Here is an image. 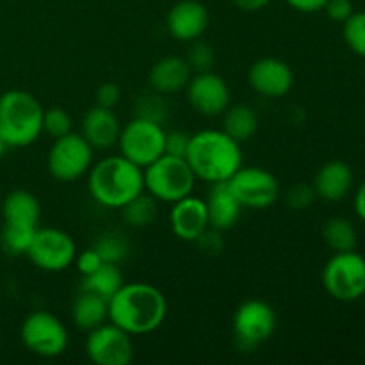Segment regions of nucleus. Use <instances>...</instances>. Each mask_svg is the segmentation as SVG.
<instances>
[{
  "label": "nucleus",
  "instance_id": "obj_15",
  "mask_svg": "<svg viewBox=\"0 0 365 365\" xmlns=\"http://www.w3.org/2000/svg\"><path fill=\"white\" fill-rule=\"evenodd\" d=\"M248 82L253 91L264 98H282L294 86V71L285 61L262 57L250 68Z\"/></svg>",
  "mask_w": 365,
  "mask_h": 365
},
{
  "label": "nucleus",
  "instance_id": "obj_4",
  "mask_svg": "<svg viewBox=\"0 0 365 365\" xmlns=\"http://www.w3.org/2000/svg\"><path fill=\"white\" fill-rule=\"evenodd\" d=\"M43 106L32 93L9 89L0 95V138L7 148H25L43 134Z\"/></svg>",
  "mask_w": 365,
  "mask_h": 365
},
{
  "label": "nucleus",
  "instance_id": "obj_24",
  "mask_svg": "<svg viewBox=\"0 0 365 365\" xmlns=\"http://www.w3.org/2000/svg\"><path fill=\"white\" fill-rule=\"evenodd\" d=\"M221 116H223L221 128L237 143H245L252 139L255 135L257 128H259V116H257L255 109L248 103L228 106Z\"/></svg>",
  "mask_w": 365,
  "mask_h": 365
},
{
  "label": "nucleus",
  "instance_id": "obj_18",
  "mask_svg": "<svg viewBox=\"0 0 365 365\" xmlns=\"http://www.w3.org/2000/svg\"><path fill=\"white\" fill-rule=\"evenodd\" d=\"M353 180H355V175H353L351 166L344 160L335 159L328 160L317 170L312 187L317 198L335 203L342 202L351 192Z\"/></svg>",
  "mask_w": 365,
  "mask_h": 365
},
{
  "label": "nucleus",
  "instance_id": "obj_6",
  "mask_svg": "<svg viewBox=\"0 0 365 365\" xmlns=\"http://www.w3.org/2000/svg\"><path fill=\"white\" fill-rule=\"evenodd\" d=\"M321 282L337 302L351 303L365 296V257L359 252H337L327 260Z\"/></svg>",
  "mask_w": 365,
  "mask_h": 365
},
{
  "label": "nucleus",
  "instance_id": "obj_11",
  "mask_svg": "<svg viewBox=\"0 0 365 365\" xmlns=\"http://www.w3.org/2000/svg\"><path fill=\"white\" fill-rule=\"evenodd\" d=\"M27 257L38 269L46 273H61L73 264L77 257V245L73 237L61 228L38 227Z\"/></svg>",
  "mask_w": 365,
  "mask_h": 365
},
{
  "label": "nucleus",
  "instance_id": "obj_41",
  "mask_svg": "<svg viewBox=\"0 0 365 365\" xmlns=\"http://www.w3.org/2000/svg\"><path fill=\"white\" fill-rule=\"evenodd\" d=\"M353 207H355L356 216L365 223V178L362 180V184L359 185L355 192V198H353Z\"/></svg>",
  "mask_w": 365,
  "mask_h": 365
},
{
  "label": "nucleus",
  "instance_id": "obj_16",
  "mask_svg": "<svg viewBox=\"0 0 365 365\" xmlns=\"http://www.w3.org/2000/svg\"><path fill=\"white\" fill-rule=\"evenodd\" d=\"M170 225L175 237L185 242H196V239L209 228V212L205 200L189 195L171 203Z\"/></svg>",
  "mask_w": 365,
  "mask_h": 365
},
{
  "label": "nucleus",
  "instance_id": "obj_35",
  "mask_svg": "<svg viewBox=\"0 0 365 365\" xmlns=\"http://www.w3.org/2000/svg\"><path fill=\"white\" fill-rule=\"evenodd\" d=\"M191 134L184 130H166V139H164V153L175 157H185L189 148Z\"/></svg>",
  "mask_w": 365,
  "mask_h": 365
},
{
  "label": "nucleus",
  "instance_id": "obj_30",
  "mask_svg": "<svg viewBox=\"0 0 365 365\" xmlns=\"http://www.w3.org/2000/svg\"><path fill=\"white\" fill-rule=\"evenodd\" d=\"M342 25V36L348 48L365 59V9L355 11Z\"/></svg>",
  "mask_w": 365,
  "mask_h": 365
},
{
  "label": "nucleus",
  "instance_id": "obj_27",
  "mask_svg": "<svg viewBox=\"0 0 365 365\" xmlns=\"http://www.w3.org/2000/svg\"><path fill=\"white\" fill-rule=\"evenodd\" d=\"M157 203L159 202L150 192L143 191L141 195L134 196L130 202H127L120 209L123 221L132 228L150 227L155 221L157 212H159V205Z\"/></svg>",
  "mask_w": 365,
  "mask_h": 365
},
{
  "label": "nucleus",
  "instance_id": "obj_29",
  "mask_svg": "<svg viewBox=\"0 0 365 365\" xmlns=\"http://www.w3.org/2000/svg\"><path fill=\"white\" fill-rule=\"evenodd\" d=\"M34 234H36V228L4 223L2 235H0V245H2L4 252L11 257L27 255Z\"/></svg>",
  "mask_w": 365,
  "mask_h": 365
},
{
  "label": "nucleus",
  "instance_id": "obj_14",
  "mask_svg": "<svg viewBox=\"0 0 365 365\" xmlns=\"http://www.w3.org/2000/svg\"><path fill=\"white\" fill-rule=\"evenodd\" d=\"M185 91L189 106L202 116H221L230 106V88L227 81L212 70L192 73Z\"/></svg>",
  "mask_w": 365,
  "mask_h": 365
},
{
  "label": "nucleus",
  "instance_id": "obj_1",
  "mask_svg": "<svg viewBox=\"0 0 365 365\" xmlns=\"http://www.w3.org/2000/svg\"><path fill=\"white\" fill-rule=\"evenodd\" d=\"M166 317V296L146 282H125L109 299V321L132 337L159 330Z\"/></svg>",
  "mask_w": 365,
  "mask_h": 365
},
{
  "label": "nucleus",
  "instance_id": "obj_38",
  "mask_svg": "<svg viewBox=\"0 0 365 365\" xmlns=\"http://www.w3.org/2000/svg\"><path fill=\"white\" fill-rule=\"evenodd\" d=\"M323 11L330 20L337 21V24H344L355 13V7H353L351 0H328Z\"/></svg>",
  "mask_w": 365,
  "mask_h": 365
},
{
  "label": "nucleus",
  "instance_id": "obj_22",
  "mask_svg": "<svg viewBox=\"0 0 365 365\" xmlns=\"http://www.w3.org/2000/svg\"><path fill=\"white\" fill-rule=\"evenodd\" d=\"M4 223L18 225V227H39L41 205L39 200L25 189H14L6 196L2 203Z\"/></svg>",
  "mask_w": 365,
  "mask_h": 365
},
{
  "label": "nucleus",
  "instance_id": "obj_9",
  "mask_svg": "<svg viewBox=\"0 0 365 365\" xmlns=\"http://www.w3.org/2000/svg\"><path fill=\"white\" fill-rule=\"evenodd\" d=\"M164 125L135 116L125 127H121L118 148L120 155L145 170L153 160L164 155Z\"/></svg>",
  "mask_w": 365,
  "mask_h": 365
},
{
  "label": "nucleus",
  "instance_id": "obj_17",
  "mask_svg": "<svg viewBox=\"0 0 365 365\" xmlns=\"http://www.w3.org/2000/svg\"><path fill=\"white\" fill-rule=\"evenodd\" d=\"M209 27V11L198 0H180L166 16V29L177 41L192 43Z\"/></svg>",
  "mask_w": 365,
  "mask_h": 365
},
{
  "label": "nucleus",
  "instance_id": "obj_42",
  "mask_svg": "<svg viewBox=\"0 0 365 365\" xmlns=\"http://www.w3.org/2000/svg\"><path fill=\"white\" fill-rule=\"evenodd\" d=\"M235 4V7H239L241 11L246 13H255V11L264 9L271 0H232Z\"/></svg>",
  "mask_w": 365,
  "mask_h": 365
},
{
  "label": "nucleus",
  "instance_id": "obj_7",
  "mask_svg": "<svg viewBox=\"0 0 365 365\" xmlns=\"http://www.w3.org/2000/svg\"><path fill=\"white\" fill-rule=\"evenodd\" d=\"M20 337L25 348L43 359H57L70 344L68 328L52 312L36 310L24 319Z\"/></svg>",
  "mask_w": 365,
  "mask_h": 365
},
{
  "label": "nucleus",
  "instance_id": "obj_26",
  "mask_svg": "<svg viewBox=\"0 0 365 365\" xmlns=\"http://www.w3.org/2000/svg\"><path fill=\"white\" fill-rule=\"evenodd\" d=\"M323 239L328 248L334 250V253L351 252V250H356V245H359V234H356L355 225L348 217L342 216L330 217L324 223Z\"/></svg>",
  "mask_w": 365,
  "mask_h": 365
},
{
  "label": "nucleus",
  "instance_id": "obj_12",
  "mask_svg": "<svg viewBox=\"0 0 365 365\" xmlns=\"http://www.w3.org/2000/svg\"><path fill=\"white\" fill-rule=\"evenodd\" d=\"M228 187L242 209L262 210L280 198V182L271 171L260 166H241L228 180Z\"/></svg>",
  "mask_w": 365,
  "mask_h": 365
},
{
  "label": "nucleus",
  "instance_id": "obj_21",
  "mask_svg": "<svg viewBox=\"0 0 365 365\" xmlns=\"http://www.w3.org/2000/svg\"><path fill=\"white\" fill-rule=\"evenodd\" d=\"M205 205L207 212H209V227L220 232H227L234 228L242 212V205L235 198L232 189L228 187V182L210 184Z\"/></svg>",
  "mask_w": 365,
  "mask_h": 365
},
{
  "label": "nucleus",
  "instance_id": "obj_5",
  "mask_svg": "<svg viewBox=\"0 0 365 365\" xmlns=\"http://www.w3.org/2000/svg\"><path fill=\"white\" fill-rule=\"evenodd\" d=\"M143 175H145V191L150 192L157 202L175 203L195 191L196 175L192 173L185 157L164 153L150 166H146Z\"/></svg>",
  "mask_w": 365,
  "mask_h": 365
},
{
  "label": "nucleus",
  "instance_id": "obj_34",
  "mask_svg": "<svg viewBox=\"0 0 365 365\" xmlns=\"http://www.w3.org/2000/svg\"><path fill=\"white\" fill-rule=\"evenodd\" d=\"M316 191H314L312 185L309 184H296L285 195L287 200V205L294 210H305L307 207L312 205V202L316 200Z\"/></svg>",
  "mask_w": 365,
  "mask_h": 365
},
{
  "label": "nucleus",
  "instance_id": "obj_3",
  "mask_svg": "<svg viewBox=\"0 0 365 365\" xmlns=\"http://www.w3.org/2000/svg\"><path fill=\"white\" fill-rule=\"evenodd\" d=\"M89 196L106 209H121L134 196L145 191L143 168L123 155H107L93 163L88 171Z\"/></svg>",
  "mask_w": 365,
  "mask_h": 365
},
{
  "label": "nucleus",
  "instance_id": "obj_36",
  "mask_svg": "<svg viewBox=\"0 0 365 365\" xmlns=\"http://www.w3.org/2000/svg\"><path fill=\"white\" fill-rule=\"evenodd\" d=\"M73 264L75 267H77L78 273H81V277H88V274L95 273V271L102 266L103 260L102 257L98 255V252L91 246V248L84 250L82 253H77Z\"/></svg>",
  "mask_w": 365,
  "mask_h": 365
},
{
  "label": "nucleus",
  "instance_id": "obj_40",
  "mask_svg": "<svg viewBox=\"0 0 365 365\" xmlns=\"http://www.w3.org/2000/svg\"><path fill=\"white\" fill-rule=\"evenodd\" d=\"M294 11L303 14H314L324 9L328 0H285Z\"/></svg>",
  "mask_w": 365,
  "mask_h": 365
},
{
  "label": "nucleus",
  "instance_id": "obj_8",
  "mask_svg": "<svg viewBox=\"0 0 365 365\" xmlns=\"http://www.w3.org/2000/svg\"><path fill=\"white\" fill-rule=\"evenodd\" d=\"M93 159L95 150L84 135L70 132L63 138L53 139L46 155V168L57 182H75L88 175Z\"/></svg>",
  "mask_w": 365,
  "mask_h": 365
},
{
  "label": "nucleus",
  "instance_id": "obj_25",
  "mask_svg": "<svg viewBox=\"0 0 365 365\" xmlns=\"http://www.w3.org/2000/svg\"><path fill=\"white\" fill-rule=\"evenodd\" d=\"M123 284L125 280L120 266L118 264L103 262L95 273L88 274V277H82L81 289L82 291L95 292V294L102 296L106 299H110L120 291V287Z\"/></svg>",
  "mask_w": 365,
  "mask_h": 365
},
{
  "label": "nucleus",
  "instance_id": "obj_39",
  "mask_svg": "<svg viewBox=\"0 0 365 365\" xmlns=\"http://www.w3.org/2000/svg\"><path fill=\"white\" fill-rule=\"evenodd\" d=\"M196 245L200 246L202 252H205L207 255H217V253L223 250L225 241L221 237V232L220 230H214V228H207L198 239H196Z\"/></svg>",
  "mask_w": 365,
  "mask_h": 365
},
{
  "label": "nucleus",
  "instance_id": "obj_23",
  "mask_svg": "<svg viewBox=\"0 0 365 365\" xmlns=\"http://www.w3.org/2000/svg\"><path fill=\"white\" fill-rule=\"evenodd\" d=\"M71 321L78 330L84 331L107 323L109 321V299L81 289L71 305Z\"/></svg>",
  "mask_w": 365,
  "mask_h": 365
},
{
  "label": "nucleus",
  "instance_id": "obj_32",
  "mask_svg": "<svg viewBox=\"0 0 365 365\" xmlns=\"http://www.w3.org/2000/svg\"><path fill=\"white\" fill-rule=\"evenodd\" d=\"M71 127H73V121H71L70 113L63 107H50L43 113V134L50 135L52 139L70 134Z\"/></svg>",
  "mask_w": 365,
  "mask_h": 365
},
{
  "label": "nucleus",
  "instance_id": "obj_31",
  "mask_svg": "<svg viewBox=\"0 0 365 365\" xmlns=\"http://www.w3.org/2000/svg\"><path fill=\"white\" fill-rule=\"evenodd\" d=\"M168 114H170V110H168V103L164 102V95H159L155 91L141 96L135 103V116L138 118H145V120L164 125Z\"/></svg>",
  "mask_w": 365,
  "mask_h": 365
},
{
  "label": "nucleus",
  "instance_id": "obj_20",
  "mask_svg": "<svg viewBox=\"0 0 365 365\" xmlns=\"http://www.w3.org/2000/svg\"><path fill=\"white\" fill-rule=\"evenodd\" d=\"M191 77L192 70L185 57L168 56L153 64L148 73V84L152 91L168 96L185 89Z\"/></svg>",
  "mask_w": 365,
  "mask_h": 365
},
{
  "label": "nucleus",
  "instance_id": "obj_37",
  "mask_svg": "<svg viewBox=\"0 0 365 365\" xmlns=\"http://www.w3.org/2000/svg\"><path fill=\"white\" fill-rule=\"evenodd\" d=\"M96 106L106 107V109H114L121 100V89L120 86L114 82H106V84L98 86L95 93Z\"/></svg>",
  "mask_w": 365,
  "mask_h": 365
},
{
  "label": "nucleus",
  "instance_id": "obj_10",
  "mask_svg": "<svg viewBox=\"0 0 365 365\" xmlns=\"http://www.w3.org/2000/svg\"><path fill=\"white\" fill-rule=\"evenodd\" d=\"M232 327L239 348L252 351L273 337L277 330V312L264 299H246L234 312Z\"/></svg>",
  "mask_w": 365,
  "mask_h": 365
},
{
  "label": "nucleus",
  "instance_id": "obj_19",
  "mask_svg": "<svg viewBox=\"0 0 365 365\" xmlns=\"http://www.w3.org/2000/svg\"><path fill=\"white\" fill-rule=\"evenodd\" d=\"M121 127L120 118L114 109L95 106L84 114L82 120V135L93 146V150H109L118 145Z\"/></svg>",
  "mask_w": 365,
  "mask_h": 365
},
{
  "label": "nucleus",
  "instance_id": "obj_33",
  "mask_svg": "<svg viewBox=\"0 0 365 365\" xmlns=\"http://www.w3.org/2000/svg\"><path fill=\"white\" fill-rule=\"evenodd\" d=\"M185 61H187L189 66H191L192 73L212 70V64H214L212 46H209L207 43L192 41V46L189 48V53L187 57H185Z\"/></svg>",
  "mask_w": 365,
  "mask_h": 365
},
{
  "label": "nucleus",
  "instance_id": "obj_28",
  "mask_svg": "<svg viewBox=\"0 0 365 365\" xmlns=\"http://www.w3.org/2000/svg\"><path fill=\"white\" fill-rule=\"evenodd\" d=\"M93 248L98 252L103 262L120 266L130 253V242H128L127 235L120 234V232H106V234L96 239Z\"/></svg>",
  "mask_w": 365,
  "mask_h": 365
},
{
  "label": "nucleus",
  "instance_id": "obj_13",
  "mask_svg": "<svg viewBox=\"0 0 365 365\" xmlns=\"http://www.w3.org/2000/svg\"><path fill=\"white\" fill-rule=\"evenodd\" d=\"M86 355L95 365H128L134 360L132 335L107 321L88 331Z\"/></svg>",
  "mask_w": 365,
  "mask_h": 365
},
{
  "label": "nucleus",
  "instance_id": "obj_43",
  "mask_svg": "<svg viewBox=\"0 0 365 365\" xmlns=\"http://www.w3.org/2000/svg\"><path fill=\"white\" fill-rule=\"evenodd\" d=\"M6 150H7V145L2 141V138H0V159H2V157H4V153H6Z\"/></svg>",
  "mask_w": 365,
  "mask_h": 365
},
{
  "label": "nucleus",
  "instance_id": "obj_2",
  "mask_svg": "<svg viewBox=\"0 0 365 365\" xmlns=\"http://www.w3.org/2000/svg\"><path fill=\"white\" fill-rule=\"evenodd\" d=\"M185 160L196 180L207 184L228 182L242 166L241 143L232 139L223 128H205L191 134Z\"/></svg>",
  "mask_w": 365,
  "mask_h": 365
}]
</instances>
